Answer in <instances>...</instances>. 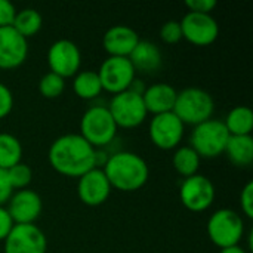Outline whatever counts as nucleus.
Wrapping results in <instances>:
<instances>
[{
    "label": "nucleus",
    "mask_w": 253,
    "mask_h": 253,
    "mask_svg": "<svg viewBox=\"0 0 253 253\" xmlns=\"http://www.w3.org/2000/svg\"><path fill=\"white\" fill-rule=\"evenodd\" d=\"M65 89V79L49 71L39 82V90L44 98H58Z\"/></svg>",
    "instance_id": "26"
},
{
    "label": "nucleus",
    "mask_w": 253,
    "mask_h": 253,
    "mask_svg": "<svg viewBox=\"0 0 253 253\" xmlns=\"http://www.w3.org/2000/svg\"><path fill=\"white\" fill-rule=\"evenodd\" d=\"M135 68L126 56H108L102 61L98 76L102 84V90H108L113 95L129 89L135 80Z\"/></svg>",
    "instance_id": "8"
},
{
    "label": "nucleus",
    "mask_w": 253,
    "mask_h": 253,
    "mask_svg": "<svg viewBox=\"0 0 253 253\" xmlns=\"http://www.w3.org/2000/svg\"><path fill=\"white\" fill-rule=\"evenodd\" d=\"M16 9L12 1L9 0H0V27L12 25V21L15 18Z\"/></svg>",
    "instance_id": "31"
},
{
    "label": "nucleus",
    "mask_w": 253,
    "mask_h": 253,
    "mask_svg": "<svg viewBox=\"0 0 253 253\" xmlns=\"http://www.w3.org/2000/svg\"><path fill=\"white\" fill-rule=\"evenodd\" d=\"M28 55V42L12 25L0 27V68L19 67Z\"/></svg>",
    "instance_id": "15"
},
{
    "label": "nucleus",
    "mask_w": 253,
    "mask_h": 253,
    "mask_svg": "<svg viewBox=\"0 0 253 253\" xmlns=\"http://www.w3.org/2000/svg\"><path fill=\"white\" fill-rule=\"evenodd\" d=\"M7 203L6 209L13 224H34L43 209L42 197L30 188L15 191Z\"/></svg>",
    "instance_id": "14"
},
{
    "label": "nucleus",
    "mask_w": 253,
    "mask_h": 253,
    "mask_svg": "<svg viewBox=\"0 0 253 253\" xmlns=\"http://www.w3.org/2000/svg\"><path fill=\"white\" fill-rule=\"evenodd\" d=\"M224 153L233 165L239 168L249 166L253 162L252 135H230Z\"/></svg>",
    "instance_id": "20"
},
{
    "label": "nucleus",
    "mask_w": 253,
    "mask_h": 253,
    "mask_svg": "<svg viewBox=\"0 0 253 253\" xmlns=\"http://www.w3.org/2000/svg\"><path fill=\"white\" fill-rule=\"evenodd\" d=\"M102 170L111 188L127 193L144 187L150 175L147 162L132 151H117L108 156Z\"/></svg>",
    "instance_id": "2"
},
{
    "label": "nucleus",
    "mask_w": 253,
    "mask_h": 253,
    "mask_svg": "<svg viewBox=\"0 0 253 253\" xmlns=\"http://www.w3.org/2000/svg\"><path fill=\"white\" fill-rule=\"evenodd\" d=\"M127 58L135 71L153 73L162 65V52L157 44L150 40H139Z\"/></svg>",
    "instance_id": "19"
},
{
    "label": "nucleus",
    "mask_w": 253,
    "mask_h": 253,
    "mask_svg": "<svg viewBox=\"0 0 253 253\" xmlns=\"http://www.w3.org/2000/svg\"><path fill=\"white\" fill-rule=\"evenodd\" d=\"M42 15L37 9L33 7H24L21 10H16L15 18L12 21V27L25 39L34 36L42 28Z\"/></svg>",
    "instance_id": "24"
},
{
    "label": "nucleus",
    "mask_w": 253,
    "mask_h": 253,
    "mask_svg": "<svg viewBox=\"0 0 253 253\" xmlns=\"http://www.w3.org/2000/svg\"><path fill=\"white\" fill-rule=\"evenodd\" d=\"M176 93L178 90L168 83H154L145 87L142 93V101L147 113H153L156 116L172 111L176 101Z\"/></svg>",
    "instance_id": "18"
},
{
    "label": "nucleus",
    "mask_w": 253,
    "mask_h": 253,
    "mask_svg": "<svg viewBox=\"0 0 253 253\" xmlns=\"http://www.w3.org/2000/svg\"><path fill=\"white\" fill-rule=\"evenodd\" d=\"M185 6L190 9V12H199V13H211L216 1L215 0H187Z\"/></svg>",
    "instance_id": "32"
},
{
    "label": "nucleus",
    "mask_w": 253,
    "mask_h": 253,
    "mask_svg": "<svg viewBox=\"0 0 253 253\" xmlns=\"http://www.w3.org/2000/svg\"><path fill=\"white\" fill-rule=\"evenodd\" d=\"M13 108V95L12 90L0 82V119L6 117Z\"/></svg>",
    "instance_id": "30"
},
{
    "label": "nucleus",
    "mask_w": 253,
    "mask_h": 253,
    "mask_svg": "<svg viewBox=\"0 0 253 253\" xmlns=\"http://www.w3.org/2000/svg\"><path fill=\"white\" fill-rule=\"evenodd\" d=\"M182 37L197 46H208L218 39L219 25L211 13L187 12L179 21Z\"/></svg>",
    "instance_id": "12"
},
{
    "label": "nucleus",
    "mask_w": 253,
    "mask_h": 253,
    "mask_svg": "<svg viewBox=\"0 0 253 253\" xmlns=\"http://www.w3.org/2000/svg\"><path fill=\"white\" fill-rule=\"evenodd\" d=\"M117 125L104 105L89 107L80 119V135L95 148L108 145L117 133Z\"/></svg>",
    "instance_id": "4"
},
{
    "label": "nucleus",
    "mask_w": 253,
    "mask_h": 253,
    "mask_svg": "<svg viewBox=\"0 0 253 253\" xmlns=\"http://www.w3.org/2000/svg\"><path fill=\"white\" fill-rule=\"evenodd\" d=\"M230 135H251L253 129V113L246 105H237L222 120Z\"/></svg>",
    "instance_id": "21"
},
{
    "label": "nucleus",
    "mask_w": 253,
    "mask_h": 253,
    "mask_svg": "<svg viewBox=\"0 0 253 253\" xmlns=\"http://www.w3.org/2000/svg\"><path fill=\"white\" fill-rule=\"evenodd\" d=\"M44 233L34 224H15L4 239V253H46Z\"/></svg>",
    "instance_id": "11"
},
{
    "label": "nucleus",
    "mask_w": 253,
    "mask_h": 253,
    "mask_svg": "<svg viewBox=\"0 0 253 253\" xmlns=\"http://www.w3.org/2000/svg\"><path fill=\"white\" fill-rule=\"evenodd\" d=\"M228 138L230 132L227 130L224 122L218 119H209L194 126L190 136V147L200 157L213 159L225 151Z\"/></svg>",
    "instance_id": "5"
},
{
    "label": "nucleus",
    "mask_w": 253,
    "mask_h": 253,
    "mask_svg": "<svg viewBox=\"0 0 253 253\" xmlns=\"http://www.w3.org/2000/svg\"><path fill=\"white\" fill-rule=\"evenodd\" d=\"M6 172H7V178H9V182H10L13 190L27 188L33 179V172H31L30 166L22 163V162L9 168Z\"/></svg>",
    "instance_id": "27"
},
{
    "label": "nucleus",
    "mask_w": 253,
    "mask_h": 253,
    "mask_svg": "<svg viewBox=\"0 0 253 253\" xmlns=\"http://www.w3.org/2000/svg\"><path fill=\"white\" fill-rule=\"evenodd\" d=\"M240 205H242V211L245 212V215L248 218H253V182L249 181L242 193H240Z\"/></svg>",
    "instance_id": "29"
},
{
    "label": "nucleus",
    "mask_w": 253,
    "mask_h": 253,
    "mask_svg": "<svg viewBox=\"0 0 253 253\" xmlns=\"http://www.w3.org/2000/svg\"><path fill=\"white\" fill-rule=\"evenodd\" d=\"M73 89L82 99H92L102 92V84L95 70L79 71L73 80Z\"/></svg>",
    "instance_id": "22"
},
{
    "label": "nucleus",
    "mask_w": 253,
    "mask_h": 253,
    "mask_svg": "<svg viewBox=\"0 0 253 253\" xmlns=\"http://www.w3.org/2000/svg\"><path fill=\"white\" fill-rule=\"evenodd\" d=\"M150 138L162 150H172L179 145L184 136V123L173 111L156 114L150 122Z\"/></svg>",
    "instance_id": "13"
},
{
    "label": "nucleus",
    "mask_w": 253,
    "mask_h": 253,
    "mask_svg": "<svg viewBox=\"0 0 253 253\" xmlns=\"http://www.w3.org/2000/svg\"><path fill=\"white\" fill-rule=\"evenodd\" d=\"M160 37L166 43H176L182 39V30L179 21L169 19L160 27Z\"/></svg>",
    "instance_id": "28"
},
{
    "label": "nucleus",
    "mask_w": 253,
    "mask_h": 253,
    "mask_svg": "<svg viewBox=\"0 0 253 253\" xmlns=\"http://www.w3.org/2000/svg\"><path fill=\"white\" fill-rule=\"evenodd\" d=\"M46 59L52 73L67 79L77 74L82 64V53L74 42L59 39L49 46Z\"/></svg>",
    "instance_id": "9"
},
{
    "label": "nucleus",
    "mask_w": 253,
    "mask_h": 253,
    "mask_svg": "<svg viewBox=\"0 0 253 253\" xmlns=\"http://www.w3.org/2000/svg\"><path fill=\"white\" fill-rule=\"evenodd\" d=\"M179 199L182 205L193 212H202L212 206L215 200L213 182L200 173L188 176L179 187Z\"/></svg>",
    "instance_id": "10"
},
{
    "label": "nucleus",
    "mask_w": 253,
    "mask_h": 253,
    "mask_svg": "<svg viewBox=\"0 0 253 253\" xmlns=\"http://www.w3.org/2000/svg\"><path fill=\"white\" fill-rule=\"evenodd\" d=\"M108 110L117 127L126 129L139 126L148 114L142 101V95L129 89L113 95Z\"/></svg>",
    "instance_id": "7"
},
{
    "label": "nucleus",
    "mask_w": 253,
    "mask_h": 253,
    "mask_svg": "<svg viewBox=\"0 0 253 253\" xmlns=\"http://www.w3.org/2000/svg\"><path fill=\"white\" fill-rule=\"evenodd\" d=\"M111 185L101 168H93L79 178L77 194L87 206H99L110 197Z\"/></svg>",
    "instance_id": "16"
},
{
    "label": "nucleus",
    "mask_w": 253,
    "mask_h": 253,
    "mask_svg": "<svg viewBox=\"0 0 253 253\" xmlns=\"http://www.w3.org/2000/svg\"><path fill=\"white\" fill-rule=\"evenodd\" d=\"M22 159V145L19 139L9 133L0 132V169L7 170Z\"/></svg>",
    "instance_id": "23"
},
{
    "label": "nucleus",
    "mask_w": 253,
    "mask_h": 253,
    "mask_svg": "<svg viewBox=\"0 0 253 253\" xmlns=\"http://www.w3.org/2000/svg\"><path fill=\"white\" fill-rule=\"evenodd\" d=\"M96 148L92 147L80 133H65L58 136L49 147L47 159L50 166L65 175L80 178L95 165Z\"/></svg>",
    "instance_id": "1"
},
{
    "label": "nucleus",
    "mask_w": 253,
    "mask_h": 253,
    "mask_svg": "<svg viewBox=\"0 0 253 253\" xmlns=\"http://www.w3.org/2000/svg\"><path fill=\"white\" fill-rule=\"evenodd\" d=\"M219 253H246L245 252V249L243 248H240L239 245H236V246H228V248H222L221 249V252Z\"/></svg>",
    "instance_id": "35"
},
{
    "label": "nucleus",
    "mask_w": 253,
    "mask_h": 253,
    "mask_svg": "<svg viewBox=\"0 0 253 253\" xmlns=\"http://www.w3.org/2000/svg\"><path fill=\"white\" fill-rule=\"evenodd\" d=\"M208 236L218 248L236 246L245 234V222L233 209H218L208 221Z\"/></svg>",
    "instance_id": "6"
},
{
    "label": "nucleus",
    "mask_w": 253,
    "mask_h": 253,
    "mask_svg": "<svg viewBox=\"0 0 253 253\" xmlns=\"http://www.w3.org/2000/svg\"><path fill=\"white\" fill-rule=\"evenodd\" d=\"M200 159L202 157L190 145H184V147H179L173 153L172 163H173V168L176 169V172L179 175H182L184 178H188V176H193L199 172Z\"/></svg>",
    "instance_id": "25"
},
{
    "label": "nucleus",
    "mask_w": 253,
    "mask_h": 253,
    "mask_svg": "<svg viewBox=\"0 0 253 253\" xmlns=\"http://www.w3.org/2000/svg\"><path fill=\"white\" fill-rule=\"evenodd\" d=\"M12 194H13V188L9 182L7 172L4 169H0V206L9 202Z\"/></svg>",
    "instance_id": "33"
},
{
    "label": "nucleus",
    "mask_w": 253,
    "mask_h": 253,
    "mask_svg": "<svg viewBox=\"0 0 253 253\" xmlns=\"http://www.w3.org/2000/svg\"><path fill=\"white\" fill-rule=\"evenodd\" d=\"M13 225L15 224H13L7 209L0 206V242H4V239L7 237V234L10 233Z\"/></svg>",
    "instance_id": "34"
},
{
    "label": "nucleus",
    "mask_w": 253,
    "mask_h": 253,
    "mask_svg": "<svg viewBox=\"0 0 253 253\" xmlns=\"http://www.w3.org/2000/svg\"><path fill=\"white\" fill-rule=\"evenodd\" d=\"M215 101L212 95L202 87H185L176 93L173 113L184 125L197 126L212 119Z\"/></svg>",
    "instance_id": "3"
},
{
    "label": "nucleus",
    "mask_w": 253,
    "mask_h": 253,
    "mask_svg": "<svg viewBox=\"0 0 253 253\" xmlns=\"http://www.w3.org/2000/svg\"><path fill=\"white\" fill-rule=\"evenodd\" d=\"M139 40L141 39L138 33L132 27L125 25V24H117V25L110 27L105 31L102 37V44L108 56H126L127 58Z\"/></svg>",
    "instance_id": "17"
}]
</instances>
